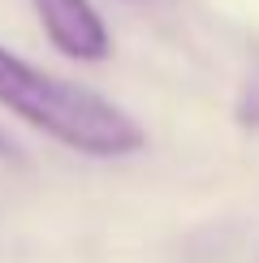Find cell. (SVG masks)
I'll return each instance as SVG.
<instances>
[{
	"mask_svg": "<svg viewBox=\"0 0 259 263\" xmlns=\"http://www.w3.org/2000/svg\"><path fill=\"white\" fill-rule=\"evenodd\" d=\"M0 108L91 160H125L147 147V129L121 104L22 61L5 43H0Z\"/></svg>",
	"mask_w": 259,
	"mask_h": 263,
	"instance_id": "6da1fadb",
	"label": "cell"
},
{
	"mask_svg": "<svg viewBox=\"0 0 259 263\" xmlns=\"http://www.w3.org/2000/svg\"><path fill=\"white\" fill-rule=\"evenodd\" d=\"M35 5V17L43 26L48 43L69 61H108L113 52V35H108L100 9L91 0H30Z\"/></svg>",
	"mask_w": 259,
	"mask_h": 263,
	"instance_id": "7a4b0ae2",
	"label": "cell"
}]
</instances>
